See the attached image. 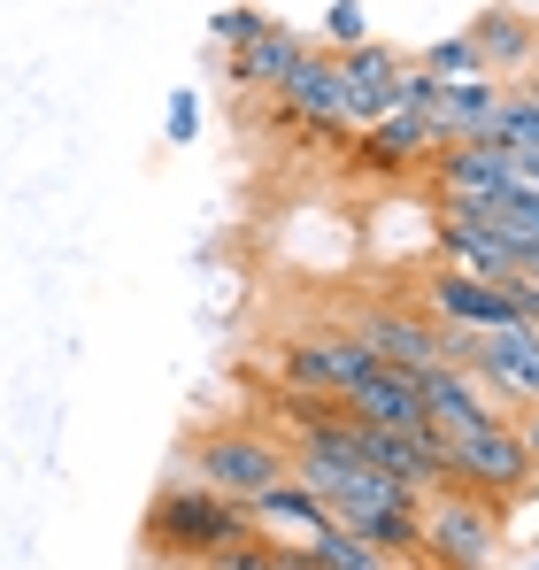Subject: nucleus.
Here are the masks:
<instances>
[{
	"instance_id": "nucleus-1",
	"label": "nucleus",
	"mask_w": 539,
	"mask_h": 570,
	"mask_svg": "<svg viewBox=\"0 0 539 570\" xmlns=\"http://www.w3.org/2000/svg\"><path fill=\"white\" fill-rule=\"evenodd\" d=\"M247 532H255V524H247V501H232V493H216V485H200V478L163 485L155 509H147V548H155L163 563H208L216 548H232V540H247Z\"/></svg>"
},
{
	"instance_id": "nucleus-2",
	"label": "nucleus",
	"mask_w": 539,
	"mask_h": 570,
	"mask_svg": "<svg viewBox=\"0 0 539 570\" xmlns=\"http://www.w3.org/2000/svg\"><path fill=\"white\" fill-rule=\"evenodd\" d=\"M448 471L462 493H486V501H532L539 493V455L525 448L517 416H486L478 432H454L448 440Z\"/></svg>"
},
{
	"instance_id": "nucleus-3",
	"label": "nucleus",
	"mask_w": 539,
	"mask_h": 570,
	"mask_svg": "<svg viewBox=\"0 0 539 570\" xmlns=\"http://www.w3.org/2000/svg\"><path fill=\"white\" fill-rule=\"evenodd\" d=\"M424 556L440 570H486L501 556V501H486V493H432L424 501Z\"/></svg>"
},
{
	"instance_id": "nucleus-4",
	"label": "nucleus",
	"mask_w": 539,
	"mask_h": 570,
	"mask_svg": "<svg viewBox=\"0 0 539 570\" xmlns=\"http://www.w3.org/2000/svg\"><path fill=\"white\" fill-rule=\"evenodd\" d=\"M185 471L200 485H216V493H232V501H247V493H263V485L285 478V448L263 440V432L224 424V432H193L185 440Z\"/></svg>"
},
{
	"instance_id": "nucleus-5",
	"label": "nucleus",
	"mask_w": 539,
	"mask_h": 570,
	"mask_svg": "<svg viewBox=\"0 0 539 570\" xmlns=\"http://www.w3.org/2000/svg\"><path fill=\"white\" fill-rule=\"evenodd\" d=\"M370 371H378V355L362 347L355 332H293V340H277V379L293 385V393L347 401Z\"/></svg>"
},
{
	"instance_id": "nucleus-6",
	"label": "nucleus",
	"mask_w": 539,
	"mask_h": 570,
	"mask_svg": "<svg viewBox=\"0 0 539 570\" xmlns=\"http://www.w3.org/2000/svg\"><path fill=\"white\" fill-rule=\"evenodd\" d=\"M277 124H301V131H316V139H332V147H355V124H347V94H340V62H332V47H308L277 86Z\"/></svg>"
},
{
	"instance_id": "nucleus-7",
	"label": "nucleus",
	"mask_w": 539,
	"mask_h": 570,
	"mask_svg": "<svg viewBox=\"0 0 539 570\" xmlns=\"http://www.w3.org/2000/svg\"><path fill=\"white\" fill-rule=\"evenodd\" d=\"M362 347L378 355V363H393V371H424V363H462V332H448V324H432L424 308H362L355 324Z\"/></svg>"
},
{
	"instance_id": "nucleus-8",
	"label": "nucleus",
	"mask_w": 539,
	"mask_h": 570,
	"mask_svg": "<svg viewBox=\"0 0 539 570\" xmlns=\"http://www.w3.org/2000/svg\"><path fill=\"white\" fill-rule=\"evenodd\" d=\"M462 371H478L493 401L525 409L539 401V324H501V332H462Z\"/></svg>"
},
{
	"instance_id": "nucleus-9",
	"label": "nucleus",
	"mask_w": 539,
	"mask_h": 570,
	"mask_svg": "<svg viewBox=\"0 0 539 570\" xmlns=\"http://www.w3.org/2000/svg\"><path fill=\"white\" fill-rule=\"evenodd\" d=\"M424 316L448 324V332H501V324H525V308H517L493 278H470V271H448V263L424 278Z\"/></svg>"
},
{
	"instance_id": "nucleus-10",
	"label": "nucleus",
	"mask_w": 539,
	"mask_h": 570,
	"mask_svg": "<svg viewBox=\"0 0 539 570\" xmlns=\"http://www.w3.org/2000/svg\"><path fill=\"white\" fill-rule=\"evenodd\" d=\"M332 62H340V94H347V124H378L393 94H401V70H409V55L401 47H385V39H355V47H332Z\"/></svg>"
},
{
	"instance_id": "nucleus-11",
	"label": "nucleus",
	"mask_w": 539,
	"mask_h": 570,
	"mask_svg": "<svg viewBox=\"0 0 539 570\" xmlns=\"http://www.w3.org/2000/svg\"><path fill=\"white\" fill-rule=\"evenodd\" d=\"M416 393H424V416H432V432L454 440V432H478L486 416H517L509 401H493L478 371H462V363H424L416 371Z\"/></svg>"
},
{
	"instance_id": "nucleus-12",
	"label": "nucleus",
	"mask_w": 539,
	"mask_h": 570,
	"mask_svg": "<svg viewBox=\"0 0 539 570\" xmlns=\"http://www.w3.org/2000/svg\"><path fill=\"white\" fill-rule=\"evenodd\" d=\"M247 524L263 532V540H277V548H316L324 532H332V509L301 485V478L285 471L277 485H263V493H247Z\"/></svg>"
},
{
	"instance_id": "nucleus-13",
	"label": "nucleus",
	"mask_w": 539,
	"mask_h": 570,
	"mask_svg": "<svg viewBox=\"0 0 539 570\" xmlns=\"http://www.w3.org/2000/svg\"><path fill=\"white\" fill-rule=\"evenodd\" d=\"M470 39H478V62H486V78H532L539 62V23L525 8H509V0H493V8H478V23H470Z\"/></svg>"
},
{
	"instance_id": "nucleus-14",
	"label": "nucleus",
	"mask_w": 539,
	"mask_h": 570,
	"mask_svg": "<svg viewBox=\"0 0 539 570\" xmlns=\"http://www.w3.org/2000/svg\"><path fill=\"white\" fill-rule=\"evenodd\" d=\"M432 247H440V263H448V271H470V278H493V285L517 271L509 239H501L486 216H470V208H440V232H432Z\"/></svg>"
},
{
	"instance_id": "nucleus-15",
	"label": "nucleus",
	"mask_w": 539,
	"mask_h": 570,
	"mask_svg": "<svg viewBox=\"0 0 539 570\" xmlns=\"http://www.w3.org/2000/svg\"><path fill=\"white\" fill-rule=\"evenodd\" d=\"M347 416H362V424H385V432H432L424 393H416V371H393V363H378V371H370V379L347 393Z\"/></svg>"
},
{
	"instance_id": "nucleus-16",
	"label": "nucleus",
	"mask_w": 539,
	"mask_h": 570,
	"mask_svg": "<svg viewBox=\"0 0 539 570\" xmlns=\"http://www.w3.org/2000/svg\"><path fill=\"white\" fill-rule=\"evenodd\" d=\"M509 100V78H448L432 86V139L454 147V139H486L493 108Z\"/></svg>"
},
{
	"instance_id": "nucleus-17",
	"label": "nucleus",
	"mask_w": 539,
	"mask_h": 570,
	"mask_svg": "<svg viewBox=\"0 0 539 570\" xmlns=\"http://www.w3.org/2000/svg\"><path fill=\"white\" fill-rule=\"evenodd\" d=\"M301 55H308V39H301L293 23H277V16H270V23L255 31V39H247V47H232V55H224V78L255 94V86H277V78H285Z\"/></svg>"
},
{
	"instance_id": "nucleus-18",
	"label": "nucleus",
	"mask_w": 539,
	"mask_h": 570,
	"mask_svg": "<svg viewBox=\"0 0 539 570\" xmlns=\"http://www.w3.org/2000/svg\"><path fill=\"white\" fill-rule=\"evenodd\" d=\"M478 216H486V224L509 239L517 271H539V186H509L501 200H486Z\"/></svg>"
},
{
	"instance_id": "nucleus-19",
	"label": "nucleus",
	"mask_w": 539,
	"mask_h": 570,
	"mask_svg": "<svg viewBox=\"0 0 539 570\" xmlns=\"http://www.w3.org/2000/svg\"><path fill=\"white\" fill-rule=\"evenodd\" d=\"M409 62H416L424 78H440V86H448V78H486V62H478V39H470V31L432 39V47H424V55H409Z\"/></svg>"
},
{
	"instance_id": "nucleus-20",
	"label": "nucleus",
	"mask_w": 539,
	"mask_h": 570,
	"mask_svg": "<svg viewBox=\"0 0 539 570\" xmlns=\"http://www.w3.org/2000/svg\"><path fill=\"white\" fill-rule=\"evenodd\" d=\"M263 23H270L263 8H216V16H208V39H216V47L232 55V47H247V39H255Z\"/></svg>"
},
{
	"instance_id": "nucleus-21",
	"label": "nucleus",
	"mask_w": 539,
	"mask_h": 570,
	"mask_svg": "<svg viewBox=\"0 0 539 570\" xmlns=\"http://www.w3.org/2000/svg\"><path fill=\"white\" fill-rule=\"evenodd\" d=\"M324 39H332V47H355V39H370L362 0H332V8H324Z\"/></svg>"
},
{
	"instance_id": "nucleus-22",
	"label": "nucleus",
	"mask_w": 539,
	"mask_h": 570,
	"mask_svg": "<svg viewBox=\"0 0 539 570\" xmlns=\"http://www.w3.org/2000/svg\"><path fill=\"white\" fill-rule=\"evenodd\" d=\"M163 131H170V147H193V139H200V94L170 100V124H163Z\"/></svg>"
},
{
	"instance_id": "nucleus-23",
	"label": "nucleus",
	"mask_w": 539,
	"mask_h": 570,
	"mask_svg": "<svg viewBox=\"0 0 539 570\" xmlns=\"http://www.w3.org/2000/svg\"><path fill=\"white\" fill-rule=\"evenodd\" d=\"M517 432H525V448L539 455V401H525V409H517Z\"/></svg>"
},
{
	"instance_id": "nucleus-24",
	"label": "nucleus",
	"mask_w": 539,
	"mask_h": 570,
	"mask_svg": "<svg viewBox=\"0 0 539 570\" xmlns=\"http://www.w3.org/2000/svg\"><path fill=\"white\" fill-rule=\"evenodd\" d=\"M517 186H539V155H517Z\"/></svg>"
},
{
	"instance_id": "nucleus-25",
	"label": "nucleus",
	"mask_w": 539,
	"mask_h": 570,
	"mask_svg": "<svg viewBox=\"0 0 539 570\" xmlns=\"http://www.w3.org/2000/svg\"><path fill=\"white\" fill-rule=\"evenodd\" d=\"M517 94H525V100H532V108H539V78H517Z\"/></svg>"
},
{
	"instance_id": "nucleus-26",
	"label": "nucleus",
	"mask_w": 539,
	"mask_h": 570,
	"mask_svg": "<svg viewBox=\"0 0 539 570\" xmlns=\"http://www.w3.org/2000/svg\"><path fill=\"white\" fill-rule=\"evenodd\" d=\"M301 570H308V563H301Z\"/></svg>"
}]
</instances>
